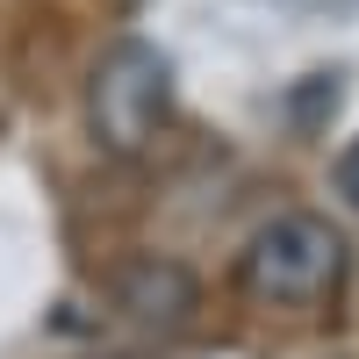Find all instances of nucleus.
<instances>
[{
	"label": "nucleus",
	"mask_w": 359,
	"mask_h": 359,
	"mask_svg": "<svg viewBox=\"0 0 359 359\" xmlns=\"http://www.w3.org/2000/svg\"><path fill=\"white\" fill-rule=\"evenodd\" d=\"M237 287L266 309H316L345 287V230L309 208H280L237 252Z\"/></svg>",
	"instance_id": "nucleus-1"
},
{
	"label": "nucleus",
	"mask_w": 359,
	"mask_h": 359,
	"mask_svg": "<svg viewBox=\"0 0 359 359\" xmlns=\"http://www.w3.org/2000/svg\"><path fill=\"white\" fill-rule=\"evenodd\" d=\"M165 101H172V65L137 36L115 43L86 86V115H94V137L108 151H144L165 123Z\"/></svg>",
	"instance_id": "nucleus-2"
},
{
	"label": "nucleus",
	"mask_w": 359,
	"mask_h": 359,
	"mask_svg": "<svg viewBox=\"0 0 359 359\" xmlns=\"http://www.w3.org/2000/svg\"><path fill=\"white\" fill-rule=\"evenodd\" d=\"M123 309L137 323H158V331H172V323H187L194 309V273L187 266H172V259H144L123 273Z\"/></svg>",
	"instance_id": "nucleus-3"
},
{
	"label": "nucleus",
	"mask_w": 359,
	"mask_h": 359,
	"mask_svg": "<svg viewBox=\"0 0 359 359\" xmlns=\"http://www.w3.org/2000/svg\"><path fill=\"white\" fill-rule=\"evenodd\" d=\"M338 194H345V201L359 208V137L345 144V158H338Z\"/></svg>",
	"instance_id": "nucleus-4"
},
{
	"label": "nucleus",
	"mask_w": 359,
	"mask_h": 359,
	"mask_svg": "<svg viewBox=\"0 0 359 359\" xmlns=\"http://www.w3.org/2000/svg\"><path fill=\"white\" fill-rule=\"evenodd\" d=\"M130 8H137V0H130Z\"/></svg>",
	"instance_id": "nucleus-5"
}]
</instances>
